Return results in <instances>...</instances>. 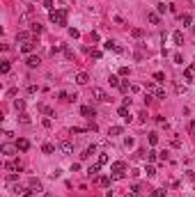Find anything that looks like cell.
I'll list each match as a JSON object with an SVG mask.
<instances>
[{
	"label": "cell",
	"mask_w": 195,
	"mask_h": 197,
	"mask_svg": "<svg viewBox=\"0 0 195 197\" xmlns=\"http://www.w3.org/2000/svg\"><path fill=\"white\" fill-rule=\"evenodd\" d=\"M14 108H16L18 112H23V108H25V101H23V99H16V101H14Z\"/></svg>",
	"instance_id": "23"
},
{
	"label": "cell",
	"mask_w": 195,
	"mask_h": 197,
	"mask_svg": "<svg viewBox=\"0 0 195 197\" xmlns=\"http://www.w3.org/2000/svg\"><path fill=\"white\" fill-rule=\"evenodd\" d=\"M60 51H64V46H62V44H57V46H53V53H60Z\"/></svg>",
	"instance_id": "51"
},
{
	"label": "cell",
	"mask_w": 195,
	"mask_h": 197,
	"mask_svg": "<svg viewBox=\"0 0 195 197\" xmlns=\"http://www.w3.org/2000/svg\"><path fill=\"white\" fill-rule=\"evenodd\" d=\"M154 80H156V83H163V80H165V73H163V71H154Z\"/></svg>",
	"instance_id": "25"
},
{
	"label": "cell",
	"mask_w": 195,
	"mask_h": 197,
	"mask_svg": "<svg viewBox=\"0 0 195 197\" xmlns=\"http://www.w3.org/2000/svg\"><path fill=\"white\" fill-rule=\"evenodd\" d=\"M145 172H147V177H154V174H156V167H154V165H147Z\"/></svg>",
	"instance_id": "38"
},
{
	"label": "cell",
	"mask_w": 195,
	"mask_h": 197,
	"mask_svg": "<svg viewBox=\"0 0 195 197\" xmlns=\"http://www.w3.org/2000/svg\"><path fill=\"white\" fill-rule=\"evenodd\" d=\"M172 60H175V64H184V57H181L179 53H175V55H172Z\"/></svg>",
	"instance_id": "40"
},
{
	"label": "cell",
	"mask_w": 195,
	"mask_h": 197,
	"mask_svg": "<svg viewBox=\"0 0 195 197\" xmlns=\"http://www.w3.org/2000/svg\"><path fill=\"white\" fill-rule=\"evenodd\" d=\"M16 147H18V151H28V149H30V142H28L25 137H18V140H16Z\"/></svg>",
	"instance_id": "11"
},
{
	"label": "cell",
	"mask_w": 195,
	"mask_h": 197,
	"mask_svg": "<svg viewBox=\"0 0 195 197\" xmlns=\"http://www.w3.org/2000/svg\"><path fill=\"white\" fill-rule=\"evenodd\" d=\"M113 179H124V172H113Z\"/></svg>",
	"instance_id": "48"
},
{
	"label": "cell",
	"mask_w": 195,
	"mask_h": 197,
	"mask_svg": "<svg viewBox=\"0 0 195 197\" xmlns=\"http://www.w3.org/2000/svg\"><path fill=\"white\" fill-rule=\"evenodd\" d=\"M41 151H44V154H53V151H55V145H51V142H46V145L41 147Z\"/></svg>",
	"instance_id": "20"
},
{
	"label": "cell",
	"mask_w": 195,
	"mask_h": 197,
	"mask_svg": "<svg viewBox=\"0 0 195 197\" xmlns=\"http://www.w3.org/2000/svg\"><path fill=\"white\" fill-rule=\"evenodd\" d=\"M92 154H97V147H94V145H89L87 149H85V154H80V158H89Z\"/></svg>",
	"instance_id": "19"
},
{
	"label": "cell",
	"mask_w": 195,
	"mask_h": 197,
	"mask_svg": "<svg viewBox=\"0 0 195 197\" xmlns=\"http://www.w3.org/2000/svg\"><path fill=\"white\" fill-rule=\"evenodd\" d=\"M87 80H89V76L85 71H78V73H76V83H78V85H87Z\"/></svg>",
	"instance_id": "10"
},
{
	"label": "cell",
	"mask_w": 195,
	"mask_h": 197,
	"mask_svg": "<svg viewBox=\"0 0 195 197\" xmlns=\"http://www.w3.org/2000/svg\"><path fill=\"white\" fill-rule=\"evenodd\" d=\"M39 110L44 112L46 117H53V110H51V108H48V105H39Z\"/></svg>",
	"instance_id": "27"
},
{
	"label": "cell",
	"mask_w": 195,
	"mask_h": 197,
	"mask_svg": "<svg viewBox=\"0 0 195 197\" xmlns=\"http://www.w3.org/2000/svg\"><path fill=\"white\" fill-rule=\"evenodd\" d=\"M99 170H101V165H89L87 167V172H85V174H87V177H92V179H94V177H99Z\"/></svg>",
	"instance_id": "13"
},
{
	"label": "cell",
	"mask_w": 195,
	"mask_h": 197,
	"mask_svg": "<svg viewBox=\"0 0 195 197\" xmlns=\"http://www.w3.org/2000/svg\"><path fill=\"white\" fill-rule=\"evenodd\" d=\"M80 115H83V117H94L97 110H94V108H89V105H83V108H80Z\"/></svg>",
	"instance_id": "15"
},
{
	"label": "cell",
	"mask_w": 195,
	"mask_h": 197,
	"mask_svg": "<svg viewBox=\"0 0 195 197\" xmlns=\"http://www.w3.org/2000/svg\"><path fill=\"white\" fill-rule=\"evenodd\" d=\"M41 5H44V9L53 12V0H41Z\"/></svg>",
	"instance_id": "34"
},
{
	"label": "cell",
	"mask_w": 195,
	"mask_h": 197,
	"mask_svg": "<svg viewBox=\"0 0 195 197\" xmlns=\"http://www.w3.org/2000/svg\"><path fill=\"white\" fill-rule=\"evenodd\" d=\"M159 142V135L156 133H149V145H156Z\"/></svg>",
	"instance_id": "43"
},
{
	"label": "cell",
	"mask_w": 195,
	"mask_h": 197,
	"mask_svg": "<svg viewBox=\"0 0 195 197\" xmlns=\"http://www.w3.org/2000/svg\"><path fill=\"white\" fill-rule=\"evenodd\" d=\"M108 161H110V158H108V154H101L97 163H99V165H108Z\"/></svg>",
	"instance_id": "32"
},
{
	"label": "cell",
	"mask_w": 195,
	"mask_h": 197,
	"mask_svg": "<svg viewBox=\"0 0 195 197\" xmlns=\"http://www.w3.org/2000/svg\"><path fill=\"white\" fill-rule=\"evenodd\" d=\"M9 69H12V64H9L7 60H5L2 64H0V71H2V73H9Z\"/></svg>",
	"instance_id": "30"
},
{
	"label": "cell",
	"mask_w": 195,
	"mask_h": 197,
	"mask_svg": "<svg viewBox=\"0 0 195 197\" xmlns=\"http://www.w3.org/2000/svg\"><path fill=\"white\" fill-rule=\"evenodd\" d=\"M145 89H149V92H156V85H154V83H147V85H145Z\"/></svg>",
	"instance_id": "47"
},
{
	"label": "cell",
	"mask_w": 195,
	"mask_h": 197,
	"mask_svg": "<svg viewBox=\"0 0 195 197\" xmlns=\"http://www.w3.org/2000/svg\"><path fill=\"white\" fill-rule=\"evenodd\" d=\"M151 197H165V190H161V188H154V190H151Z\"/></svg>",
	"instance_id": "33"
},
{
	"label": "cell",
	"mask_w": 195,
	"mask_h": 197,
	"mask_svg": "<svg viewBox=\"0 0 195 197\" xmlns=\"http://www.w3.org/2000/svg\"><path fill=\"white\" fill-rule=\"evenodd\" d=\"M119 76H129V67H122V69H119Z\"/></svg>",
	"instance_id": "50"
},
{
	"label": "cell",
	"mask_w": 195,
	"mask_h": 197,
	"mask_svg": "<svg viewBox=\"0 0 195 197\" xmlns=\"http://www.w3.org/2000/svg\"><path fill=\"white\" fill-rule=\"evenodd\" d=\"M57 99H62V101H69V94H67V92H57Z\"/></svg>",
	"instance_id": "46"
},
{
	"label": "cell",
	"mask_w": 195,
	"mask_h": 197,
	"mask_svg": "<svg viewBox=\"0 0 195 197\" xmlns=\"http://www.w3.org/2000/svg\"><path fill=\"white\" fill-rule=\"evenodd\" d=\"M35 2H39V0H35Z\"/></svg>",
	"instance_id": "55"
},
{
	"label": "cell",
	"mask_w": 195,
	"mask_h": 197,
	"mask_svg": "<svg viewBox=\"0 0 195 197\" xmlns=\"http://www.w3.org/2000/svg\"><path fill=\"white\" fill-rule=\"evenodd\" d=\"M191 21H193V18H191V14H184V16H181V23H184V28L191 25Z\"/></svg>",
	"instance_id": "31"
},
{
	"label": "cell",
	"mask_w": 195,
	"mask_h": 197,
	"mask_svg": "<svg viewBox=\"0 0 195 197\" xmlns=\"http://www.w3.org/2000/svg\"><path fill=\"white\" fill-rule=\"evenodd\" d=\"M103 46H106L108 51H110V48H113V51H117V53H122V51H124V48H122V46H119L117 41H113V39H108V41L103 44Z\"/></svg>",
	"instance_id": "9"
},
{
	"label": "cell",
	"mask_w": 195,
	"mask_h": 197,
	"mask_svg": "<svg viewBox=\"0 0 195 197\" xmlns=\"http://www.w3.org/2000/svg\"><path fill=\"white\" fill-rule=\"evenodd\" d=\"M147 21H149L151 25H159V23H161V16L156 14V12H147Z\"/></svg>",
	"instance_id": "8"
},
{
	"label": "cell",
	"mask_w": 195,
	"mask_h": 197,
	"mask_svg": "<svg viewBox=\"0 0 195 197\" xmlns=\"http://www.w3.org/2000/svg\"><path fill=\"white\" fill-rule=\"evenodd\" d=\"M110 170H113V172H124L126 170V163H124V161H115V163L110 165Z\"/></svg>",
	"instance_id": "14"
},
{
	"label": "cell",
	"mask_w": 195,
	"mask_h": 197,
	"mask_svg": "<svg viewBox=\"0 0 195 197\" xmlns=\"http://www.w3.org/2000/svg\"><path fill=\"white\" fill-rule=\"evenodd\" d=\"M64 57H67V60H73V51H71V48H64Z\"/></svg>",
	"instance_id": "42"
},
{
	"label": "cell",
	"mask_w": 195,
	"mask_h": 197,
	"mask_svg": "<svg viewBox=\"0 0 195 197\" xmlns=\"http://www.w3.org/2000/svg\"><path fill=\"white\" fill-rule=\"evenodd\" d=\"M16 179H18V177L14 174V172H9V174H7V183H12V186L16 183Z\"/></svg>",
	"instance_id": "35"
},
{
	"label": "cell",
	"mask_w": 195,
	"mask_h": 197,
	"mask_svg": "<svg viewBox=\"0 0 195 197\" xmlns=\"http://www.w3.org/2000/svg\"><path fill=\"white\" fill-rule=\"evenodd\" d=\"M32 48H35L32 41H23L21 44V53H23V55H32Z\"/></svg>",
	"instance_id": "7"
},
{
	"label": "cell",
	"mask_w": 195,
	"mask_h": 197,
	"mask_svg": "<svg viewBox=\"0 0 195 197\" xmlns=\"http://www.w3.org/2000/svg\"><path fill=\"white\" fill-rule=\"evenodd\" d=\"M30 30H32L35 34H39L41 30H44V28H41V23H37V21H35V23H30Z\"/></svg>",
	"instance_id": "24"
},
{
	"label": "cell",
	"mask_w": 195,
	"mask_h": 197,
	"mask_svg": "<svg viewBox=\"0 0 195 197\" xmlns=\"http://www.w3.org/2000/svg\"><path fill=\"white\" fill-rule=\"evenodd\" d=\"M69 37H73V39H76V37H80V32L76 30V28H69Z\"/></svg>",
	"instance_id": "44"
},
{
	"label": "cell",
	"mask_w": 195,
	"mask_h": 197,
	"mask_svg": "<svg viewBox=\"0 0 195 197\" xmlns=\"http://www.w3.org/2000/svg\"><path fill=\"white\" fill-rule=\"evenodd\" d=\"M172 41H175V46H181V44H184V34L179 32V30L172 32Z\"/></svg>",
	"instance_id": "17"
},
{
	"label": "cell",
	"mask_w": 195,
	"mask_h": 197,
	"mask_svg": "<svg viewBox=\"0 0 195 197\" xmlns=\"http://www.w3.org/2000/svg\"><path fill=\"white\" fill-rule=\"evenodd\" d=\"M126 197H138V193H129V195H126Z\"/></svg>",
	"instance_id": "53"
},
{
	"label": "cell",
	"mask_w": 195,
	"mask_h": 197,
	"mask_svg": "<svg viewBox=\"0 0 195 197\" xmlns=\"http://www.w3.org/2000/svg\"><path fill=\"white\" fill-rule=\"evenodd\" d=\"M170 7V5H165V2H159V5H156V14H159V16H161V14H165V9H168Z\"/></svg>",
	"instance_id": "21"
},
{
	"label": "cell",
	"mask_w": 195,
	"mask_h": 197,
	"mask_svg": "<svg viewBox=\"0 0 195 197\" xmlns=\"http://www.w3.org/2000/svg\"><path fill=\"white\" fill-rule=\"evenodd\" d=\"M25 64H28V67H30V69H37V67H39V64H41V60H39L37 55H28Z\"/></svg>",
	"instance_id": "6"
},
{
	"label": "cell",
	"mask_w": 195,
	"mask_h": 197,
	"mask_svg": "<svg viewBox=\"0 0 195 197\" xmlns=\"http://www.w3.org/2000/svg\"><path fill=\"white\" fill-rule=\"evenodd\" d=\"M44 197H53V195H48V193H46V195H44Z\"/></svg>",
	"instance_id": "54"
},
{
	"label": "cell",
	"mask_w": 195,
	"mask_h": 197,
	"mask_svg": "<svg viewBox=\"0 0 195 197\" xmlns=\"http://www.w3.org/2000/svg\"><path fill=\"white\" fill-rule=\"evenodd\" d=\"M154 96H156V99H165V89H161V87H156V92H154Z\"/></svg>",
	"instance_id": "36"
},
{
	"label": "cell",
	"mask_w": 195,
	"mask_h": 197,
	"mask_svg": "<svg viewBox=\"0 0 195 197\" xmlns=\"http://www.w3.org/2000/svg\"><path fill=\"white\" fill-rule=\"evenodd\" d=\"M184 78H186V80H193V78H195V64L186 67V71H184Z\"/></svg>",
	"instance_id": "16"
},
{
	"label": "cell",
	"mask_w": 195,
	"mask_h": 197,
	"mask_svg": "<svg viewBox=\"0 0 195 197\" xmlns=\"http://www.w3.org/2000/svg\"><path fill=\"white\" fill-rule=\"evenodd\" d=\"M37 92H39L37 85H28V94H37Z\"/></svg>",
	"instance_id": "41"
},
{
	"label": "cell",
	"mask_w": 195,
	"mask_h": 197,
	"mask_svg": "<svg viewBox=\"0 0 195 197\" xmlns=\"http://www.w3.org/2000/svg\"><path fill=\"white\" fill-rule=\"evenodd\" d=\"M124 145H126V147H133L135 142H133V137H126V140H124Z\"/></svg>",
	"instance_id": "52"
},
{
	"label": "cell",
	"mask_w": 195,
	"mask_h": 197,
	"mask_svg": "<svg viewBox=\"0 0 195 197\" xmlns=\"http://www.w3.org/2000/svg\"><path fill=\"white\" fill-rule=\"evenodd\" d=\"M67 16H69L67 9H53V12H48V18L55 25H67Z\"/></svg>",
	"instance_id": "1"
},
{
	"label": "cell",
	"mask_w": 195,
	"mask_h": 197,
	"mask_svg": "<svg viewBox=\"0 0 195 197\" xmlns=\"http://www.w3.org/2000/svg\"><path fill=\"white\" fill-rule=\"evenodd\" d=\"M89 41H99V34L97 32H89Z\"/></svg>",
	"instance_id": "49"
},
{
	"label": "cell",
	"mask_w": 195,
	"mask_h": 197,
	"mask_svg": "<svg viewBox=\"0 0 195 197\" xmlns=\"http://www.w3.org/2000/svg\"><path fill=\"white\" fill-rule=\"evenodd\" d=\"M0 149H2V154H5V156H14V154L18 151V147H16V145H9V142H5Z\"/></svg>",
	"instance_id": "5"
},
{
	"label": "cell",
	"mask_w": 195,
	"mask_h": 197,
	"mask_svg": "<svg viewBox=\"0 0 195 197\" xmlns=\"http://www.w3.org/2000/svg\"><path fill=\"white\" fill-rule=\"evenodd\" d=\"M119 89H122V92H131V85H129V83H122V85H119Z\"/></svg>",
	"instance_id": "45"
},
{
	"label": "cell",
	"mask_w": 195,
	"mask_h": 197,
	"mask_svg": "<svg viewBox=\"0 0 195 197\" xmlns=\"http://www.w3.org/2000/svg\"><path fill=\"white\" fill-rule=\"evenodd\" d=\"M57 151H60L62 156H69L71 151H73V145H71V142H67V140H62V142L57 145Z\"/></svg>",
	"instance_id": "3"
},
{
	"label": "cell",
	"mask_w": 195,
	"mask_h": 197,
	"mask_svg": "<svg viewBox=\"0 0 195 197\" xmlns=\"http://www.w3.org/2000/svg\"><path fill=\"white\" fill-rule=\"evenodd\" d=\"M18 121H21V124H25V126H28V124H30V117H28L25 112H21V115H18Z\"/></svg>",
	"instance_id": "28"
},
{
	"label": "cell",
	"mask_w": 195,
	"mask_h": 197,
	"mask_svg": "<svg viewBox=\"0 0 195 197\" xmlns=\"http://www.w3.org/2000/svg\"><path fill=\"white\" fill-rule=\"evenodd\" d=\"M131 34H133V37H135V39H140V37H142V34H145V32H142L140 28H133V30H131Z\"/></svg>",
	"instance_id": "39"
},
{
	"label": "cell",
	"mask_w": 195,
	"mask_h": 197,
	"mask_svg": "<svg viewBox=\"0 0 195 197\" xmlns=\"http://www.w3.org/2000/svg\"><path fill=\"white\" fill-rule=\"evenodd\" d=\"M117 115H119L124 121H131V112H129V108H126V105H122V108L117 110Z\"/></svg>",
	"instance_id": "12"
},
{
	"label": "cell",
	"mask_w": 195,
	"mask_h": 197,
	"mask_svg": "<svg viewBox=\"0 0 195 197\" xmlns=\"http://www.w3.org/2000/svg\"><path fill=\"white\" fill-rule=\"evenodd\" d=\"M99 186H101V188H110V179H108V177H101V179H99Z\"/></svg>",
	"instance_id": "26"
},
{
	"label": "cell",
	"mask_w": 195,
	"mask_h": 197,
	"mask_svg": "<svg viewBox=\"0 0 195 197\" xmlns=\"http://www.w3.org/2000/svg\"><path fill=\"white\" fill-rule=\"evenodd\" d=\"M16 41H21V44H23V41H30V34H28V32H18L16 34Z\"/></svg>",
	"instance_id": "22"
},
{
	"label": "cell",
	"mask_w": 195,
	"mask_h": 197,
	"mask_svg": "<svg viewBox=\"0 0 195 197\" xmlns=\"http://www.w3.org/2000/svg\"><path fill=\"white\" fill-rule=\"evenodd\" d=\"M92 96H94L99 103H108V101H110L108 94H106V89H101V87H94V89H92Z\"/></svg>",
	"instance_id": "2"
},
{
	"label": "cell",
	"mask_w": 195,
	"mask_h": 197,
	"mask_svg": "<svg viewBox=\"0 0 195 197\" xmlns=\"http://www.w3.org/2000/svg\"><path fill=\"white\" fill-rule=\"evenodd\" d=\"M28 186H30V190H32V193H41V190H44V186H41V181L39 179H35V177H30V181H28Z\"/></svg>",
	"instance_id": "4"
},
{
	"label": "cell",
	"mask_w": 195,
	"mask_h": 197,
	"mask_svg": "<svg viewBox=\"0 0 195 197\" xmlns=\"http://www.w3.org/2000/svg\"><path fill=\"white\" fill-rule=\"evenodd\" d=\"M156 156H159V151L149 149V151H147V161H156Z\"/></svg>",
	"instance_id": "37"
},
{
	"label": "cell",
	"mask_w": 195,
	"mask_h": 197,
	"mask_svg": "<svg viewBox=\"0 0 195 197\" xmlns=\"http://www.w3.org/2000/svg\"><path fill=\"white\" fill-rule=\"evenodd\" d=\"M108 135H110V137L122 135V126H110V129H108Z\"/></svg>",
	"instance_id": "18"
},
{
	"label": "cell",
	"mask_w": 195,
	"mask_h": 197,
	"mask_svg": "<svg viewBox=\"0 0 195 197\" xmlns=\"http://www.w3.org/2000/svg\"><path fill=\"white\" fill-rule=\"evenodd\" d=\"M108 80H110V85H113V87H119V85H122V80H119L117 76H110Z\"/></svg>",
	"instance_id": "29"
}]
</instances>
